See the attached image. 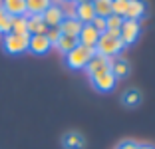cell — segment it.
<instances>
[{"label": "cell", "instance_id": "obj_1", "mask_svg": "<svg viewBox=\"0 0 155 149\" xmlns=\"http://www.w3.org/2000/svg\"><path fill=\"white\" fill-rule=\"evenodd\" d=\"M96 54H97L96 48H86V46L78 44L70 54H66V66H68L70 70H84L87 66V62Z\"/></svg>", "mask_w": 155, "mask_h": 149}, {"label": "cell", "instance_id": "obj_2", "mask_svg": "<svg viewBox=\"0 0 155 149\" xmlns=\"http://www.w3.org/2000/svg\"><path fill=\"white\" fill-rule=\"evenodd\" d=\"M123 48H125V46H123V42L119 40V36H114V34H110V32H104V34L100 36V40H97L96 52L100 56H104V58H114V56H117Z\"/></svg>", "mask_w": 155, "mask_h": 149}, {"label": "cell", "instance_id": "obj_3", "mask_svg": "<svg viewBox=\"0 0 155 149\" xmlns=\"http://www.w3.org/2000/svg\"><path fill=\"white\" fill-rule=\"evenodd\" d=\"M28 44H30V34H6L2 46H4V52L10 56H20L24 52H28Z\"/></svg>", "mask_w": 155, "mask_h": 149}, {"label": "cell", "instance_id": "obj_4", "mask_svg": "<svg viewBox=\"0 0 155 149\" xmlns=\"http://www.w3.org/2000/svg\"><path fill=\"white\" fill-rule=\"evenodd\" d=\"M139 34H141V24L137 20H123L121 28H119V40L123 42V46L135 44L139 40Z\"/></svg>", "mask_w": 155, "mask_h": 149}, {"label": "cell", "instance_id": "obj_5", "mask_svg": "<svg viewBox=\"0 0 155 149\" xmlns=\"http://www.w3.org/2000/svg\"><path fill=\"white\" fill-rule=\"evenodd\" d=\"M100 36H101V34L91 26V24H84L82 30H80V34H78V44L86 46V48H96Z\"/></svg>", "mask_w": 155, "mask_h": 149}, {"label": "cell", "instance_id": "obj_6", "mask_svg": "<svg viewBox=\"0 0 155 149\" xmlns=\"http://www.w3.org/2000/svg\"><path fill=\"white\" fill-rule=\"evenodd\" d=\"M90 81H91V88L96 91H100V94H107V91H111L115 88V78L111 76L110 72H104V74H100V76H94V78H90Z\"/></svg>", "mask_w": 155, "mask_h": 149}, {"label": "cell", "instance_id": "obj_7", "mask_svg": "<svg viewBox=\"0 0 155 149\" xmlns=\"http://www.w3.org/2000/svg\"><path fill=\"white\" fill-rule=\"evenodd\" d=\"M84 70H86V74L90 78L100 76V74H104V72H110V58H104V56L96 54L90 62H87V66Z\"/></svg>", "mask_w": 155, "mask_h": 149}, {"label": "cell", "instance_id": "obj_8", "mask_svg": "<svg viewBox=\"0 0 155 149\" xmlns=\"http://www.w3.org/2000/svg\"><path fill=\"white\" fill-rule=\"evenodd\" d=\"M147 14V2L145 0H129L127 2V10L123 14V20H139Z\"/></svg>", "mask_w": 155, "mask_h": 149}, {"label": "cell", "instance_id": "obj_9", "mask_svg": "<svg viewBox=\"0 0 155 149\" xmlns=\"http://www.w3.org/2000/svg\"><path fill=\"white\" fill-rule=\"evenodd\" d=\"M52 50L50 40L46 38V34H38V36H30V44H28V52H32L34 56H46Z\"/></svg>", "mask_w": 155, "mask_h": 149}, {"label": "cell", "instance_id": "obj_10", "mask_svg": "<svg viewBox=\"0 0 155 149\" xmlns=\"http://www.w3.org/2000/svg\"><path fill=\"white\" fill-rule=\"evenodd\" d=\"M64 10L60 8V6H56V4H52V6H48V8L42 12V20L46 22V26L48 28H58L60 24H62V20H64Z\"/></svg>", "mask_w": 155, "mask_h": 149}, {"label": "cell", "instance_id": "obj_11", "mask_svg": "<svg viewBox=\"0 0 155 149\" xmlns=\"http://www.w3.org/2000/svg\"><path fill=\"white\" fill-rule=\"evenodd\" d=\"M110 74L115 78V80H123L131 74V66L125 58H114L110 60Z\"/></svg>", "mask_w": 155, "mask_h": 149}, {"label": "cell", "instance_id": "obj_12", "mask_svg": "<svg viewBox=\"0 0 155 149\" xmlns=\"http://www.w3.org/2000/svg\"><path fill=\"white\" fill-rule=\"evenodd\" d=\"M74 18H78L82 24H90L91 20L96 18V12H94V6L91 2H76V8H74Z\"/></svg>", "mask_w": 155, "mask_h": 149}, {"label": "cell", "instance_id": "obj_13", "mask_svg": "<svg viewBox=\"0 0 155 149\" xmlns=\"http://www.w3.org/2000/svg\"><path fill=\"white\" fill-rule=\"evenodd\" d=\"M26 28L30 36H38V34H46L48 32V26L42 20V14H30L26 16Z\"/></svg>", "mask_w": 155, "mask_h": 149}, {"label": "cell", "instance_id": "obj_14", "mask_svg": "<svg viewBox=\"0 0 155 149\" xmlns=\"http://www.w3.org/2000/svg\"><path fill=\"white\" fill-rule=\"evenodd\" d=\"M82 26H84V24L80 22L78 18H74L72 14H66L64 20H62V24L58 26V30L62 32V34H68V36H76L78 38V34H80Z\"/></svg>", "mask_w": 155, "mask_h": 149}, {"label": "cell", "instance_id": "obj_15", "mask_svg": "<svg viewBox=\"0 0 155 149\" xmlns=\"http://www.w3.org/2000/svg\"><path fill=\"white\" fill-rule=\"evenodd\" d=\"M0 6L8 16H26V0H0Z\"/></svg>", "mask_w": 155, "mask_h": 149}, {"label": "cell", "instance_id": "obj_16", "mask_svg": "<svg viewBox=\"0 0 155 149\" xmlns=\"http://www.w3.org/2000/svg\"><path fill=\"white\" fill-rule=\"evenodd\" d=\"M62 145L64 149H84L86 147V139L80 131H68L62 137Z\"/></svg>", "mask_w": 155, "mask_h": 149}, {"label": "cell", "instance_id": "obj_17", "mask_svg": "<svg viewBox=\"0 0 155 149\" xmlns=\"http://www.w3.org/2000/svg\"><path fill=\"white\" fill-rule=\"evenodd\" d=\"M141 101H143V95L137 88H129V90H125L121 94V104L125 108H137Z\"/></svg>", "mask_w": 155, "mask_h": 149}, {"label": "cell", "instance_id": "obj_18", "mask_svg": "<svg viewBox=\"0 0 155 149\" xmlns=\"http://www.w3.org/2000/svg\"><path fill=\"white\" fill-rule=\"evenodd\" d=\"M76 46H78V38H76V36H68V34H62V36L58 38V42H56L54 48H58L60 52L66 56V54H70V52H72Z\"/></svg>", "mask_w": 155, "mask_h": 149}, {"label": "cell", "instance_id": "obj_19", "mask_svg": "<svg viewBox=\"0 0 155 149\" xmlns=\"http://www.w3.org/2000/svg\"><path fill=\"white\" fill-rule=\"evenodd\" d=\"M48 6H52V0H26V16L42 14Z\"/></svg>", "mask_w": 155, "mask_h": 149}, {"label": "cell", "instance_id": "obj_20", "mask_svg": "<svg viewBox=\"0 0 155 149\" xmlns=\"http://www.w3.org/2000/svg\"><path fill=\"white\" fill-rule=\"evenodd\" d=\"M91 6H94L96 16H101V18L111 16V0H94Z\"/></svg>", "mask_w": 155, "mask_h": 149}, {"label": "cell", "instance_id": "obj_21", "mask_svg": "<svg viewBox=\"0 0 155 149\" xmlns=\"http://www.w3.org/2000/svg\"><path fill=\"white\" fill-rule=\"evenodd\" d=\"M121 24H123L121 16L111 14V16L105 18V32H110V34H114V36H119V28H121Z\"/></svg>", "mask_w": 155, "mask_h": 149}, {"label": "cell", "instance_id": "obj_22", "mask_svg": "<svg viewBox=\"0 0 155 149\" xmlns=\"http://www.w3.org/2000/svg\"><path fill=\"white\" fill-rule=\"evenodd\" d=\"M10 32H12V34H28L26 16H12V22H10Z\"/></svg>", "mask_w": 155, "mask_h": 149}, {"label": "cell", "instance_id": "obj_23", "mask_svg": "<svg viewBox=\"0 0 155 149\" xmlns=\"http://www.w3.org/2000/svg\"><path fill=\"white\" fill-rule=\"evenodd\" d=\"M127 2L129 0H111V14L123 18V14H125V10H127Z\"/></svg>", "mask_w": 155, "mask_h": 149}, {"label": "cell", "instance_id": "obj_24", "mask_svg": "<svg viewBox=\"0 0 155 149\" xmlns=\"http://www.w3.org/2000/svg\"><path fill=\"white\" fill-rule=\"evenodd\" d=\"M62 36V32L58 30V28H48V32H46V38L50 40V44H52V48L56 46V42H58V38Z\"/></svg>", "mask_w": 155, "mask_h": 149}, {"label": "cell", "instance_id": "obj_25", "mask_svg": "<svg viewBox=\"0 0 155 149\" xmlns=\"http://www.w3.org/2000/svg\"><path fill=\"white\" fill-rule=\"evenodd\" d=\"M10 22H12V16H8V14L0 20V34H2V36L10 34Z\"/></svg>", "mask_w": 155, "mask_h": 149}, {"label": "cell", "instance_id": "obj_26", "mask_svg": "<svg viewBox=\"0 0 155 149\" xmlns=\"http://www.w3.org/2000/svg\"><path fill=\"white\" fill-rule=\"evenodd\" d=\"M90 24H91L94 28H96V30L100 32V34H104V32H105V18H101V16H96V18L91 20Z\"/></svg>", "mask_w": 155, "mask_h": 149}, {"label": "cell", "instance_id": "obj_27", "mask_svg": "<svg viewBox=\"0 0 155 149\" xmlns=\"http://www.w3.org/2000/svg\"><path fill=\"white\" fill-rule=\"evenodd\" d=\"M137 147H139V143H137V141L125 139V141H121V143H119L115 149H137Z\"/></svg>", "mask_w": 155, "mask_h": 149}, {"label": "cell", "instance_id": "obj_28", "mask_svg": "<svg viewBox=\"0 0 155 149\" xmlns=\"http://www.w3.org/2000/svg\"><path fill=\"white\" fill-rule=\"evenodd\" d=\"M137 149H155V145H151V143H139V147Z\"/></svg>", "mask_w": 155, "mask_h": 149}, {"label": "cell", "instance_id": "obj_29", "mask_svg": "<svg viewBox=\"0 0 155 149\" xmlns=\"http://www.w3.org/2000/svg\"><path fill=\"white\" fill-rule=\"evenodd\" d=\"M4 16H6V12H4V10H2V6H0V20L4 18Z\"/></svg>", "mask_w": 155, "mask_h": 149}, {"label": "cell", "instance_id": "obj_30", "mask_svg": "<svg viewBox=\"0 0 155 149\" xmlns=\"http://www.w3.org/2000/svg\"><path fill=\"white\" fill-rule=\"evenodd\" d=\"M76 2H94V0H76Z\"/></svg>", "mask_w": 155, "mask_h": 149}, {"label": "cell", "instance_id": "obj_31", "mask_svg": "<svg viewBox=\"0 0 155 149\" xmlns=\"http://www.w3.org/2000/svg\"><path fill=\"white\" fill-rule=\"evenodd\" d=\"M62 2H76V0H62Z\"/></svg>", "mask_w": 155, "mask_h": 149}]
</instances>
